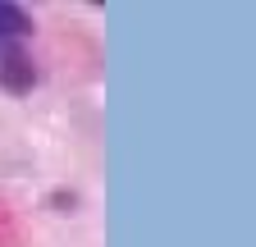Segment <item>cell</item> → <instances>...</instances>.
I'll list each match as a JSON object with an SVG mask.
<instances>
[{"instance_id":"cell-1","label":"cell","mask_w":256,"mask_h":247,"mask_svg":"<svg viewBox=\"0 0 256 247\" xmlns=\"http://www.w3.org/2000/svg\"><path fill=\"white\" fill-rule=\"evenodd\" d=\"M37 78H42V69L28 46H0V87L10 96H28L37 87Z\"/></svg>"},{"instance_id":"cell-2","label":"cell","mask_w":256,"mask_h":247,"mask_svg":"<svg viewBox=\"0 0 256 247\" xmlns=\"http://www.w3.org/2000/svg\"><path fill=\"white\" fill-rule=\"evenodd\" d=\"M32 37V14L14 0H0V46H28Z\"/></svg>"}]
</instances>
